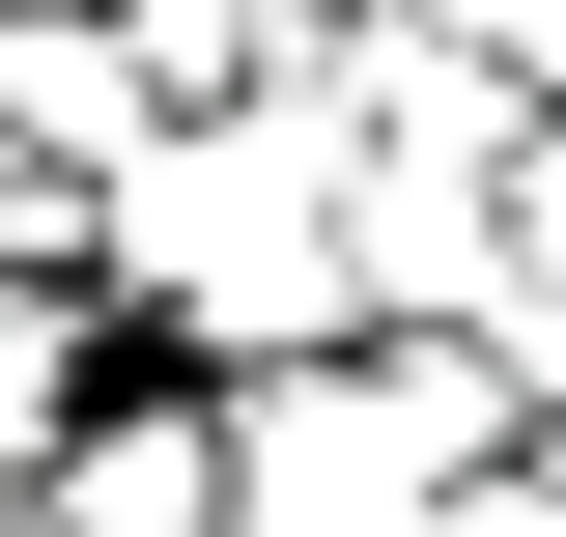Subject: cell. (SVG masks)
Instances as JSON below:
<instances>
[{"label": "cell", "instance_id": "277c9868", "mask_svg": "<svg viewBox=\"0 0 566 537\" xmlns=\"http://www.w3.org/2000/svg\"><path fill=\"white\" fill-rule=\"evenodd\" d=\"M29 509H57V537H227V453H199V397H170V368H114V397H85V453L29 481Z\"/></svg>", "mask_w": 566, "mask_h": 537}, {"label": "cell", "instance_id": "7a4b0ae2", "mask_svg": "<svg viewBox=\"0 0 566 537\" xmlns=\"http://www.w3.org/2000/svg\"><path fill=\"white\" fill-rule=\"evenodd\" d=\"M199 453H227V537H424L453 481L538 453V424H510L482 339H312V368H227Z\"/></svg>", "mask_w": 566, "mask_h": 537}, {"label": "cell", "instance_id": "5b68a950", "mask_svg": "<svg viewBox=\"0 0 566 537\" xmlns=\"http://www.w3.org/2000/svg\"><path fill=\"white\" fill-rule=\"evenodd\" d=\"M85 397H114V312H85V283H0V509L85 453Z\"/></svg>", "mask_w": 566, "mask_h": 537}, {"label": "cell", "instance_id": "3957f363", "mask_svg": "<svg viewBox=\"0 0 566 537\" xmlns=\"http://www.w3.org/2000/svg\"><path fill=\"white\" fill-rule=\"evenodd\" d=\"M482 283H510L482 170H340V339H482Z\"/></svg>", "mask_w": 566, "mask_h": 537}, {"label": "cell", "instance_id": "8992f818", "mask_svg": "<svg viewBox=\"0 0 566 537\" xmlns=\"http://www.w3.org/2000/svg\"><path fill=\"white\" fill-rule=\"evenodd\" d=\"M424 29H453V57H482V85H510V114H538V141H566V0H424Z\"/></svg>", "mask_w": 566, "mask_h": 537}, {"label": "cell", "instance_id": "6da1fadb", "mask_svg": "<svg viewBox=\"0 0 566 537\" xmlns=\"http://www.w3.org/2000/svg\"><path fill=\"white\" fill-rule=\"evenodd\" d=\"M85 312H114V368H170V397H227V368H312V339H340V141L283 114H170L114 170V199H85Z\"/></svg>", "mask_w": 566, "mask_h": 537}]
</instances>
